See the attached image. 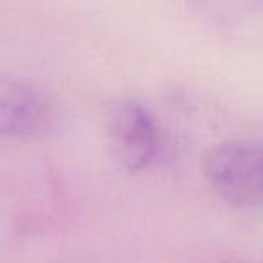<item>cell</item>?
<instances>
[{"mask_svg":"<svg viewBox=\"0 0 263 263\" xmlns=\"http://www.w3.org/2000/svg\"><path fill=\"white\" fill-rule=\"evenodd\" d=\"M62 123L56 99L34 83L0 72V137L38 139Z\"/></svg>","mask_w":263,"mask_h":263,"instance_id":"3957f363","label":"cell"},{"mask_svg":"<svg viewBox=\"0 0 263 263\" xmlns=\"http://www.w3.org/2000/svg\"><path fill=\"white\" fill-rule=\"evenodd\" d=\"M202 170L215 191L234 208L251 209L261 200V146L252 139H231L211 146Z\"/></svg>","mask_w":263,"mask_h":263,"instance_id":"6da1fadb","label":"cell"},{"mask_svg":"<svg viewBox=\"0 0 263 263\" xmlns=\"http://www.w3.org/2000/svg\"><path fill=\"white\" fill-rule=\"evenodd\" d=\"M106 128L112 155L128 173L150 168L162 154V130L146 105L137 99H119L106 110Z\"/></svg>","mask_w":263,"mask_h":263,"instance_id":"7a4b0ae2","label":"cell"}]
</instances>
